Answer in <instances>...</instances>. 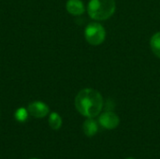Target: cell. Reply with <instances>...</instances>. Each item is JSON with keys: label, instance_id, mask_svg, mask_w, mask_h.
Returning a JSON list of instances; mask_svg holds the SVG:
<instances>
[{"label": "cell", "instance_id": "1", "mask_svg": "<svg viewBox=\"0 0 160 159\" xmlns=\"http://www.w3.org/2000/svg\"><path fill=\"white\" fill-rule=\"evenodd\" d=\"M77 111L87 118L98 116L103 108V98L99 92L92 88L82 89L75 98Z\"/></svg>", "mask_w": 160, "mask_h": 159}, {"label": "cell", "instance_id": "2", "mask_svg": "<svg viewBox=\"0 0 160 159\" xmlns=\"http://www.w3.org/2000/svg\"><path fill=\"white\" fill-rule=\"evenodd\" d=\"M115 8L114 0H90L87 7L89 16L98 21H104L112 17Z\"/></svg>", "mask_w": 160, "mask_h": 159}, {"label": "cell", "instance_id": "3", "mask_svg": "<svg viewBox=\"0 0 160 159\" xmlns=\"http://www.w3.org/2000/svg\"><path fill=\"white\" fill-rule=\"evenodd\" d=\"M84 36L88 43L93 46H98L105 40L106 31L100 23L91 22L85 27Z\"/></svg>", "mask_w": 160, "mask_h": 159}, {"label": "cell", "instance_id": "4", "mask_svg": "<svg viewBox=\"0 0 160 159\" xmlns=\"http://www.w3.org/2000/svg\"><path fill=\"white\" fill-rule=\"evenodd\" d=\"M98 122L106 129H114L119 126L120 119L118 115L112 112H105L100 114Z\"/></svg>", "mask_w": 160, "mask_h": 159}, {"label": "cell", "instance_id": "5", "mask_svg": "<svg viewBox=\"0 0 160 159\" xmlns=\"http://www.w3.org/2000/svg\"><path fill=\"white\" fill-rule=\"evenodd\" d=\"M27 110L29 114L35 118H43L50 112L48 105L42 101H34L30 103L27 107Z\"/></svg>", "mask_w": 160, "mask_h": 159}, {"label": "cell", "instance_id": "6", "mask_svg": "<svg viewBox=\"0 0 160 159\" xmlns=\"http://www.w3.org/2000/svg\"><path fill=\"white\" fill-rule=\"evenodd\" d=\"M67 10L71 15H82L85 11V7L82 0H68L66 5Z\"/></svg>", "mask_w": 160, "mask_h": 159}, {"label": "cell", "instance_id": "7", "mask_svg": "<svg viewBox=\"0 0 160 159\" xmlns=\"http://www.w3.org/2000/svg\"><path fill=\"white\" fill-rule=\"evenodd\" d=\"M83 133L87 137H93L95 136L98 131V123L93 118H88L86 121H84L82 125Z\"/></svg>", "mask_w": 160, "mask_h": 159}, {"label": "cell", "instance_id": "8", "mask_svg": "<svg viewBox=\"0 0 160 159\" xmlns=\"http://www.w3.org/2000/svg\"><path fill=\"white\" fill-rule=\"evenodd\" d=\"M49 126L52 129L57 130L62 127V118L57 112H52L49 115Z\"/></svg>", "mask_w": 160, "mask_h": 159}, {"label": "cell", "instance_id": "9", "mask_svg": "<svg viewBox=\"0 0 160 159\" xmlns=\"http://www.w3.org/2000/svg\"><path fill=\"white\" fill-rule=\"evenodd\" d=\"M150 45H151V49H152L153 52L160 58V32L156 33L152 37Z\"/></svg>", "mask_w": 160, "mask_h": 159}, {"label": "cell", "instance_id": "10", "mask_svg": "<svg viewBox=\"0 0 160 159\" xmlns=\"http://www.w3.org/2000/svg\"><path fill=\"white\" fill-rule=\"evenodd\" d=\"M28 110L24 109V108H19L16 110V112H14V117L15 119L20 122V123H23L27 120L28 118Z\"/></svg>", "mask_w": 160, "mask_h": 159}, {"label": "cell", "instance_id": "11", "mask_svg": "<svg viewBox=\"0 0 160 159\" xmlns=\"http://www.w3.org/2000/svg\"><path fill=\"white\" fill-rule=\"evenodd\" d=\"M126 159H135V158H132V157H128V158H126Z\"/></svg>", "mask_w": 160, "mask_h": 159}, {"label": "cell", "instance_id": "12", "mask_svg": "<svg viewBox=\"0 0 160 159\" xmlns=\"http://www.w3.org/2000/svg\"><path fill=\"white\" fill-rule=\"evenodd\" d=\"M31 159H38V158H31Z\"/></svg>", "mask_w": 160, "mask_h": 159}]
</instances>
